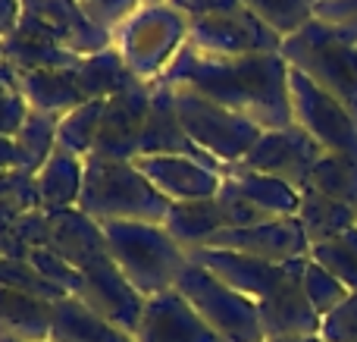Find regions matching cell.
Wrapping results in <instances>:
<instances>
[{
  "label": "cell",
  "mask_w": 357,
  "mask_h": 342,
  "mask_svg": "<svg viewBox=\"0 0 357 342\" xmlns=\"http://www.w3.org/2000/svg\"><path fill=\"white\" fill-rule=\"evenodd\" d=\"M291 66L282 54L207 57L185 44L163 82L204 94L216 104L248 117L260 129H285L295 123L289 94Z\"/></svg>",
  "instance_id": "6da1fadb"
},
{
  "label": "cell",
  "mask_w": 357,
  "mask_h": 342,
  "mask_svg": "<svg viewBox=\"0 0 357 342\" xmlns=\"http://www.w3.org/2000/svg\"><path fill=\"white\" fill-rule=\"evenodd\" d=\"M169 201L148 182L135 161H85V188L79 211L98 223H167Z\"/></svg>",
  "instance_id": "7a4b0ae2"
},
{
  "label": "cell",
  "mask_w": 357,
  "mask_h": 342,
  "mask_svg": "<svg viewBox=\"0 0 357 342\" xmlns=\"http://www.w3.org/2000/svg\"><path fill=\"white\" fill-rule=\"evenodd\" d=\"M107 236V248L123 276L144 295L154 299L176 289L178 274L188 264V251L167 232L163 223H100Z\"/></svg>",
  "instance_id": "3957f363"
},
{
  "label": "cell",
  "mask_w": 357,
  "mask_h": 342,
  "mask_svg": "<svg viewBox=\"0 0 357 342\" xmlns=\"http://www.w3.org/2000/svg\"><path fill=\"white\" fill-rule=\"evenodd\" d=\"M191 22L169 3H144L113 31V47L138 82L154 85L188 44Z\"/></svg>",
  "instance_id": "277c9868"
},
{
  "label": "cell",
  "mask_w": 357,
  "mask_h": 342,
  "mask_svg": "<svg viewBox=\"0 0 357 342\" xmlns=\"http://www.w3.org/2000/svg\"><path fill=\"white\" fill-rule=\"evenodd\" d=\"M291 69L307 75L314 85L351 110L357 119V47L348 44L335 29L320 19H310L301 31L282 41V50Z\"/></svg>",
  "instance_id": "5b68a950"
},
{
  "label": "cell",
  "mask_w": 357,
  "mask_h": 342,
  "mask_svg": "<svg viewBox=\"0 0 357 342\" xmlns=\"http://www.w3.org/2000/svg\"><path fill=\"white\" fill-rule=\"evenodd\" d=\"M173 91H176L178 123H182L185 135L197 144L201 154H207L220 167H235V163L245 161L248 151L254 148V142L264 132L257 123L216 104V101L204 98V94L191 91V88L173 85Z\"/></svg>",
  "instance_id": "8992f818"
},
{
  "label": "cell",
  "mask_w": 357,
  "mask_h": 342,
  "mask_svg": "<svg viewBox=\"0 0 357 342\" xmlns=\"http://www.w3.org/2000/svg\"><path fill=\"white\" fill-rule=\"evenodd\" d=\"M176 292L226 342H266L257 302L235 292L197 264H185L176 280Z\"/></svg>",
  "instance_id": "52a82bcc"
},
{
  "label": "cell",
  "mask_w": 357,
  "mask_h": 342,
  "mask_svg": "<svg viewBox=\"0 0 357 342\" xmlns=\"http://www.w3.org/2000/svg\"><path fill=\"white\" fill-rule=\"evenodd\" d=\"M289 94L295 126H301L326 154H342L357 161V119L342 101L326 94L298 69L289 73Z\"/></svg>",
  "instance_id": "ba28073f"
},
{
  "label": "cell",
  "mask_w": 357,
  "mask_h": 342,
  "mask_svg": "<svg viewBox=\"0 0 357 342\" xmlns=\"http://www.w3.org/2000/svg\"><path fill=\"white\" fill-rule=\"evenodd\" d=\"M188 47L207 57H251V54H279L282 38L260 22L245 3H235L229 10L210 13V16L191 19Z\"/></svg>",
  "instance_id": "9c48e42d"
},
{
  "label": "cell",
  "mask_w": 357,
  "mask_h": 342,
  "mask_svg": "<svg viewBox=\"0 0 357 342\" xmlns=\"http://www.w3.org/2000/svg\"><path fill=\"white\" fill-rule=\"evenodd\" d=\"M326 151L301 129V126H285V129H266L260 132V138L254 142V148L248 151V157L238 163L245 170L254 173L273 176V179H282L285 186L304 192L310 182V173L320 163V157Z\"/></svg>",
  "instance_id": "30bf717a"
},
{
  "label": "cell",
  "mask_w": 357,
  "mask_h": 342,
  "mask_svg": "<svg viewBox=\"0 0 357 342\" xmlns=\"http://www.w3.org/2000/svg\"><path fill=\"white\" fill-rule=\"evenodd\" d=\"M151 94H154V85L135 82L126 91H119L116 98L107 101L91 157H98V161H138L142 135L151 113Z\"/></svg>",
  "instance_id": "8fae6325"
},
{
  "label": "cell",
  "mask_w": 357,
  "mask_h": 342,
  "mask_svg": "<svg viewBox=\"0 0 357 342\" xmlns=\"http://www.w3.org/2000/svg\"><path fill=\"white\" fill-rule=\"evenodd\" d=\"M204 248L238 251V255L257 258L270 264L301 261L310 255V242L304 236L298 217H276L257 226H238V230H220Z\"/></svg>",
  "instance_id": "7c38bea8"
},
{
  "label": "cell",
  "mask_w": 357,
  "mask_h": 342,
  "mask_svg": "<svg viewBox=\"0 0 357 342\" xmlns=\"http://www.w3.org/2000/svg\"><path fill=\"white\" fill-rule=\"evenodd\" d=\"M82 292L79 302H85L94 314H100L104 320H110L113 327L126 330L129 336H138V327L144 318V299L135 286L123 276V270L116 267L113 258L94 264V267L82 270Z\"/></svg>",
  "instance_id": "4fadbf2b"
},
{
  "label": "cell",
  "mask_w": 357,
  "mask_h": 342,
  "mask_svg": "<svg viewBox=\"0 0 357 342\" xmlns=\"http://www.w3.org/2000/svg\"><path fill=\"white\" fill-rule=\"evenodd\" d=\"M135 167L148 176V182L169 201V205H191V201L216 198L222 188V167H210L195 157L154 154L138 157Z\"/></svg>",
  "instance_id": "5bb4252c"
},
{
  "label": "cell",
  "mask_w": 357,
  "mask_h": 342,
  "mask_svg": "<svg viewBox=\"0 0 357 342\" xmlns=\"http://www.w3.org/2000/svg\"><path fill=\"white\" fill-rule=\"evenodd\" d=\"M188 261L204 267L220 283H226L235 292L248 295V299H254V302H264L270 292H276L279 283H282L298 264V261L270 264V261H257V258L238 255V251H222V248H195V251H188Z\"/></svg>",
  "instance_id": "9a60e30c"
},
{
  "label": "cell",
  "mask_w": 357,
  "mask_h": 342,
  "mask_svg": "<svg viewBox=\"0 0 357 342\" xmlns=\"http://www.w3.org/2000/svg\"><path fill=\"white\" fill-rule=\"evenodd\" d=\"M304 261L295 264L289 276L279 283L276 292H270L260 308V324H264L266 339H289V336H317L323 327V318L317 308L310 305L307 292H304Z\"/></svg>",
  "instance_id": "2e32d148"
},
{
  "label": "cell",
  "mask_w": 357,
  "mask_h": 342,
  "mask_svg": "<svg viewBox=\"0 0 357 342\" xmlns=\"http://www.w3.org/2000/svg\"><path fill=\"white\" fill-rule=\"evenodd\" d=\"M135 339L138 342H226L216 330H210L207 320L176 289L148 299Z\"/></svg>",
  "instance_id": "e0dca14e"
},
{
  "label": "cell",
  "mask_w": 357,
  "mask_h": 342,
  "mask_svg": "<svg viewBox=\"0 0 357 342\" xmlns=\"http://www.w3.org/2000/svg\"><path fill=\"white\" fill-rule=\"evenodd\" d=\"M22 13L41 22L63 47L79 57H91L113 44L110 35L91 25L75 0H22Z\"/></svg>",
  "instance_id": "ac0fdd59"
},
{
  "label": "cell",
  "mask_w": 357,
  "mask_h": 342,
  "mask_svg": "<svg viewBox=\"0 0 357 342\" xmlns=\"http://www.w3.org/2000/svg\"><path fill=\"white\" fill-rule=\"evenodd\" d=\"M47 248L56 251L63 261H69L79 274L110 258L104 226L79 207L47 214Z\"/></svg>",
  "instance_id": "d6986e66"
},
{
  "label": "cell",
  "mask_w": 357,
  "mask_h": 342,
  "mask_svg": "<svg viewBox=\"0 0 357 342\" xmlns=\"http://www.w3.org/2000/svg\"><path fill=\"white\" fill-rule=\"evenodd\" d=\"M3 60L10 63L16 73H38V69H75L82 63L79 54L66 50L41 22H35L31 16L19 19V25L13 29V35H6L0 41Z\"/></svg>",
  "instance_id": "ffe728a7"
},
{
  "label": "cell",
  "mask_w": 357,
  "mask_h": 342,
  "mask_svg": "<svg viewBox=\"0 0 357 342\" xmlns=\"http://www.w3.org/2000/svg\"><path fill=\"white\" fill-rule=\"evenodd\" d=\"M154 154L195 157V161H204V163H210V167H220V163L210 161L207 154H201L197 144L185 135L182 123H178V110H176V91H173V85L163 79L154 82L151 113H148V126H144V135H142V154L138 157H154Z\"/></svg>",
  "instance_id": "44dd1931"
},
{
  "label": "cell",
  "mask_w": 357,
  "mask_h": 342,
  "mask_svg": "<svg viewBox=\"0 0 357 342\" xmlns=\"http://www.w3.org/2000/svg\"><path fill=\"white\" fill-rule=\"evenodd\" d=\"M222 186L232 195H238L245 205H251L257 214H264L266 220L298 217V207H301V192L298 188L285 186L282 179H273V176L245 170L238 163L222 170Z\"/></svg>",
  "instance_id": "7402d4cb"
},
{
  "label": "cell",
  "mask_w": 357,
  "mask_h": 342,
  "mask_svg": "<svg viewBox=\"0 0 357 342\" xmlns=\"http://www.w3.org/2000/svg\"><path fill=\"white\" fill-rule=\"evenodd\" d=\"M54 305L56 302L0 283V339L47 342L54 330Z\"/></svg>",
  "instance_id": "603a6c76"
},
{
  "label": "cell",
  "mask_w": 357,
  "mask_h": 342,
  "mask_svg": "<svg viewBox=\"0 0 357 342\" xmlns=\"http://www.w3.org/2000/svg\"><path fill=\"white\" fill-rule=\"evenodd\" d=\"M82 188H85V161L63 148H56L47 157V163L35 173L38 207L44 214H60L79 207Z\"/></svg>",
  "instance_id": "cb8c5ba5"
},
{
  "label": "cell",
  "mask_w": 357,
  "mask_h": 342,
  "mask_svg": "<svg viewBox=\"0 0 357 342\" xmlns=\"http://www.w3.org/2000/svg\"><path fill=\"white\" fill-rule=\"evenodd\" d=\"M29 110L44 117H66L69 110L85 104L75 69H38V73H16Z\"/></svg>",
  "instance_id": "d4e9b609"
},
{
  "label": "cell",
  "mask_w": 357,
  "mask_h": 342,
  "mask_svg": "<svg viewBox=\"0 0 357 342\" xmlns=\"http://www.w3.org/2000/svg\"><path fill=\"white\" fill-rule=\"evenodd\" d=\"M50 342H138L126 330L113 327L100 314H94L85 302L60 299L54 305V330H50Z\"/></svg>",
  "instance_id": "484cf974"
},
{
  "label": "cell",
  "mask_w": 357,
  "mask_h": 342,
  "mask_svg": "<svg viewBox=\"0 0 357 342\" xmlns=\"http://www.w3.org/2000/svg\"><path fill=\"white\" fill-rule=\"evenodd\" d=\"M163 226H167V232L185 251H195V248H204L220 230H226V214H222L220 198L173 205Z\"/></svg>",
  "instance_id": "4316f807"
},
{
  "label": "cell",
  "mask_w": 357,
  "mask_h": 342,
  "mask_svg": "<svg viewBox=\"0 0 357 342\" xmlns=\"http://www.w3.org/2000/svg\"><path fill=\"white\" fill-rule=\"evenodd\" d=\"M75 79H79L85 101H110L138 82L113 44L91 57H82V63L75 66Z\"/></svg>",
  "instance_id": "83f0119b"
},
{
  "label": "cell",
  "mask_w": 357,
  "mask_h": 342,
  "mask_svg": "<svg viewBox=\"0 0 357 342\" xmlns=\"http://www.w3.org/2000/svg\"><path fill=\"white\" fill-rule=\"evenodd\" d=\"M298 223H301L304 236L310 245L335 239L342 232H348L351 226H357V207L342 205L335 198L314 192V188H304L301 192V207H298Z\"/></svg>",
  "instance_id": "f1b7e54d"
},
{
  "label": "cell",
  "mask_w": 357,
  "mask_h": 342,
  "mask_svg": "<svg viewBox=\"0 0 357 342\" xmlns=\"http://www.w3.org/2000/svg\"><path fill=\"white\" fill-rule=\"evenodd\" d=\"M31 211H38L35 176L22 170L3 176L0 179V258H13L16 230Z\"/></svg>",
  "instance_id": "f546056e"
},
{
  "label": "cell",
  "mask_w": 357,
  "mask_h": 342,
  "mask_svg": "<svg viewBox=\"0 0 357 342\" xmlns=\"http://www.w3.org/2000/svg\"><path fill=\"white\" fill-rule=\"evenodd\" d=\"M104 107H107V101H85L82 107H75L66 117H60V126H56V148L88 161V157L94 154V144H98Z\"/></svg>",
  "instance_id": "4dcf8cb0"
},
{
  "label": "cell",
  "mask_w": 357,
  "mask_h": 342,
  "mask_svg": "<svg viewBox=\"0 0 357 342\" xmlns=\"http://www.w3.org/2000/svg\"><path fill=\"white\" fill-rule=\"evenodd\" d=\"M56 117H44V113H29V119L22 123V129L16 132V151H19V167L22 173L35 176L38 170L47 163V157L56 151Z\"/></svg>",
  "instance_id": "1f68e13d"
},
{
  "label": "cell",
  "mask_w": 357,
  "mask_h": 342,
  "mask_svg": "<svg viewBox=\"0 0 357 342\" xmlns=\"http://www.w3.org/2000/svg\"><path fill=\"white\" fill-rule=\"evenodd\" d=\"M307 188L342 201V205L357 207V161L342 154H323L314 173H310Z\"/></svg>",
  "instance_id": "d6a6232c"
},
{
  "label": "cell",
  "mask_w": 357,
  "mask_h": 342,
  "mask_svg": "<svg viewBox=\"0 0 357 342\" xmlns=\"http://www.w3.org/2000/svg\"><path fill=\"white\" fill-rule=\"evenodd\" d=\"M310 261L335 276L348 292H357V226L326 242L310 245Z\"/></svg>",
  "instance_id": "836d02e7"
},
{
  "label": "cell",
  "mask_w": 357,
  "mask_h": 342,
  "mask_svg": "<svg viewBox=\"0 0 357 342\" xmlns=\"http://www.w3.org/2000/svg\"><path fill=\"white\" fill-rule=\"evenodd\" d=\"M260 22H266L279 38L301 31L314 19V0H241Z\"/></svg>",
  "instance_id": "e575fe53"
},
{
  "label": "cell",
  "mask_w": 357,
  "mask_h": 342,
  "mask_svg": "<svg viewBox=\"0 0 357 342\" xmlns=\"http://www.w3.org/2000/svg\"><path fill=\"white\" fill-rule=\"evenodd\" d=\"M29 101L19 88V75L10 63H0V135H16L29 119Z\"/></svg>",
  "instance_id": "d590c367"
},
{
  "label": "cell",
  "mask_w": 357,
  "mask_h": 342,
  "mask_svg": "<svg viewBox=\"0 0 357 342\" xmlns=\"http://www.w3.org/2000/svg\"><path fill=\"white\" fill-rule=\"evenodd\" d=\"M304 292H307L310 305L317 308V314H320V318L333 314L335 308H339L342 302L351 295L333 274H329V270H323L320 264H314L310 258H307V264H304Z\"/></svg>",
  "instance_id": "8d00e7d4"
},
{
  "label": "cell",
  "mask_w": 357,
  "mask_h": 342,
  "mask_svg": "<svg viewBox=\"0 0 357 342\" xmlns=\"http://www.w3.org/2000/svg\"><path fill=\"white\" fill-rule=\"evenodd\" d=\"M29 264L38 270V274L44 276V280L50 283V286H56L63 295H73V299H79L82 292V274L73 267L69 261H63L56 251H50L47 245H41V248H35L29 255Z\"/></svg>",
  "instance_id": "74e56055"
},
{
  "label": "cell",
  "mask_w": 357,
  "mask_h": 342,
  "mask_svg": "<svg viewBox=\"0 0 357 342\" xmlns=\"http://www.w3.org/2000/svg\"><path fill=\"white\" fill-rule=\"evenodd\" d=\"M75 3H79L82 13L91 19V25H98L104 35L113 38V31H116L129 16H135L148 0H75Z\"/></svg>",
  "instance_id": "f35d334b"
},
{
  "label": "cell",
  "mask_w": 357,
  "mask_h": 342,
  "mask_svg": "<svg viewBox=\"0 0 357 342\" xmlns=\"http://www.w3.org/2000/svg\"><path fill=\"white\" fill-rule=\"evenodd\" d=\"M314 19L326 22L357 47V0H320L314 3Z\"/></svg>",
  "instance_id": "ab89813d"
},
{
  "label": "cell",
  "mask_w": 357,
  "mask_h": 342,
  "mask_svg": "<svg viewBox=\"0 0 357 342\" xmlns=\"http://www.w3.org/2000/svg\"><path fill=\"white\" fill-rule=\"evenodd\" d=\"M320 336L326 342H357V292H351L333 314L323 318Z\"/></svg>",
  "instance_id": "60d3db41"
},
{
  "label": "cell",
  "mask_w": 357,
  "mask_h": 342,
  "mask_svg": "<svg viewBox=\"0 0 357 342\" xmlns=\"http://www.w3.org/2000/svg\"><path fill=\"white\" fill-rule=\"evenodd\" d=\"M19 19H22V0H0V41L13 35Z\"/></svg>",
  "instance_id": "b9f144b4"
},
{
  "label": "cell",
  "mask_w": 357,
  "mask_h": 342,
  "mask_svg": "<svg viewBox=\"0 0 357 342\" xmlns=\"http://www.w3.org/2000/svg\"><path fill=\"white\" fill-rule=\"evenodd\" d=\"M19 167V151H16V138L10 135H0V179L10 173H16Z\"/></svg>",
  "instance_id": "7bdbcfd3"
},
{
  "label": "cell",
  "mask_w": 357,
  "mask_h": 342,
  "mask_svg": "<svg viewBox=\"0 0 357 342\" xmlns=\"http://www.w3.org/2000/svg\"><path fill=\"white\" fill-rule=\"evenodd\" d=\"M266 342H326L317 333V336H289V339H266Z\"/></svg>",
  "instance_id": "ee69618b"
},
{
  "label": "cell",
  "mask_w": 357,
  "mask_h": 342,
  "mask_svg": "<svg viewBox=\"0 0 357 342\" xmlns=\"http://www.w3.org/2000/svg\"><path fill=\"white\" fill-rule=\"evenodd\" d=\"M3 264H6V258H0V274H3Z\"/></svg>",
  "instance_id": "f6af8a7d"
},
{
  "label": "cell",
  "mask_w": 357,
  "mask_h": 342,
  "mask_svg": "<svg viewBox=\"0 0 357 342\" xmlns=\"http://www.w3.org/2000/svg\"><path fill=\"white\" fill-rule=\"evenodd\" d=\"M148 3H167V0H148Z\"/></svg>",
  "instance_id": "bcb514c9"
},
{
  "label": "cell",
  "mask_w": 357,
  "mask_h": 342,
  "mask_svg": "<svg viewBox=\"0 0 357 342\" xmlns=\"http://www.w3.org/2000/svg\"><path fill=\"white\" fill-rule=\"evenodd\" d=\"M0 63H3V50H0Z\"/></svg>",
  "instance_id": "7dc6e473"
},
{
  "label": "cell",
  "mask_w": 357,
  "mask_h": 342,
  "mask_svg": "<svg viewBox=\"0 0 357 342\" xmlns=\"http://www.w3.org/2000/svg\"><path fill=\"white\" fill-rule=\"evenodd\" d=\"M0 342H13V339H0ZM47 342H50V339H47Z\"/></svg>",
  "instance_id": "c3c4849f"
},
{
  "label": "cell",
  "mask_w": 357,
  "mask_h": 342,
  "mask_svg": "<svg viewBox=\"0 0 357 342\" xmlns=\"http://www.w3.org/2000/svg\"><path fill=\"white\" fill-rule=\"evenodd\" d=\"M314 3H320V0H314Z\"/></svg>",
  "instance_id": "681fc988"
}]
</instances>
